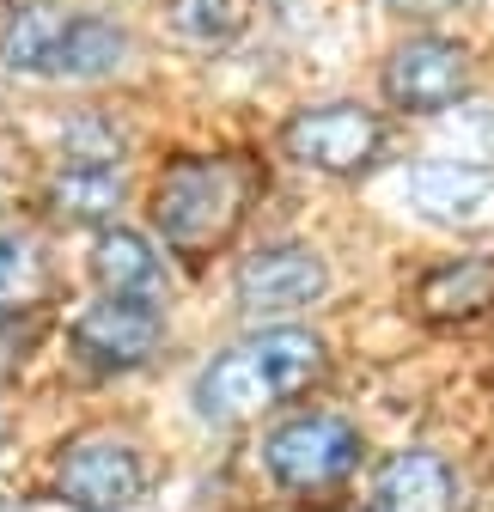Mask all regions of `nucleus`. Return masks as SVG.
Returning <instances> with one entry per match:
<instances>
[{"mask_svg":"<svg viewBox=\"0 0 494 512\" xmlns=\"http://www.w3.org/2000/svg\"><path fill=\"white\" fill-rule=\"evenodd\" d=\"M92 275H98V287L110 299H153L159 281H165L153 244L141 232H122V226L116 232H98V244H92Z\"/></svg>","mask_w":494,"mask_h":512,"instance_id":"obj_12","label":"nucleus"},{"mask_svg":"<svg viewBox=\"0 0 494 512\" xmlns=\"http://www.w3.org/2000/svg\"><path fill=\"white\" fill-rule=\"evenodd\" d=\"M403 196L421 220L440 226H494V171L470 159H427L403 177Z\"/></svg>","mask_w":494,"mask_h":512,"instance_id":"obj_6","label":"nucleus"},{"mask_svg":"<svg viewBox=\"0 0 494 512\" xmlns=\"http://www.w3.org/2000/svg\"><path fill=\"white\" fill-rule=\"evenodd\" d=\"M281 147L312 165V171H330V177H354L379 159L385 147V128L373 110L360 104H318V110H299L287 128H281Z\"/></svg>","mask_w":494,"mask_h":512,"instance_id":"obj_3","label":"nucleus"},{"mask_svg":"<svg viewBox=\"0 0 494 512\" xmlns=\"http://www.w3.org/2000/svg\"><path fill=\"white\" fill-rule=\"evenodd\" d=\"M324 372V342L312 330H263L251 342L226 348L214 366H202L196 378V415L202 421H251L275 403H287L293 391H305Z\"/></svg>","mask_w":494,"mask_h":512,"instance_id":"obj_1","label":"nucleus"},{"mask_svg":"<svg viewBox=\"0 0 494 512\" xmlns=\"http://www.w3.org/2000/svg\"><path fill=\"white\" fill-rule=\"evenodd\" d=\"M354 464H360V433L336 415H299V421L275 427V439H269V476L299 494L342 482Z\"/></svg>","mask_w":494,"mask_h":512,"instance_id":"obj_4","label":"nucleus"},{"mask_svg":"<svg viewBox=\"0 0 494 512\" xmlns=\"http://www.w3.org/2000/svg\"><path fill=\"white\" fill-rule=\"evenodd\" d=\"M116 202H122V171L116 165H68V171H55V183H49V214L68 220V226L110 220Z\"/></svg>","mask_w":494,"mask_h":512,"instance_id":"obj_14","label":"nucleus"},{"mask_svg":"<svg viewBox=\"0 0 494 512\" xmlns=\"http://www.w3.org/2000/svg\"><path fill=\"white\" fill-rule=\"evenodd\" d=\"M470 86V55L446 37H409L391 61H385V98L397 110L434 116L446 104H458Z\"/></svg>","mask_w":494,"mask_h":512,"instance_id":"obj_5","label":"nucleus"},{"mask_svg":"<svg viewBox=\"0 0 494 512\" xmlns=\"http://www.w3.org/2000/svg\"><path fill=\"white\" fill-rule=\"evenodd\" d=\"M251 196H257V171L244 159H177L153 189V220L177 256L202 263L238 232Z\"/></svg>","mask_w":494,"mask_h":512,"instance_id":"obj_2","label":"nucleus"},{"mask_svg":"<svg viewBox=\"0 0 494 512\" xmlns=\"http://www.w3.org/2000/svg\"><path fill=\"white\" fill-rule=\"evenodd\" d=\"M421 305L440 324H470L494 305V256H458V263L434 269L421 281Z\"/></svg>","mask_w":494,"mask_h":512,"instance_id":"obj_13","label":"nucleus"},{"mask_svg":"<svg viewBox=\"0 0 494 512\" xmlns=\"http://www.w3.org/2000/svg\"><path fill=\"white\" fill-rule=\"evenodd\" d=\"M159 336H165V324H159V311H153L147 299H110V293L74 324V348H80L92 366H104V372L141 366V360L159 348Z\"/></svg>","mask_w":494,"mask_h":512,"instance_id":"obj_8","label":"nucleus"},{"mask_svg":"<svg viewBox=\"0 0 494 512\" xmlns=\"http://www.w3.org/2000/svg\"><path fill=\"white\" fill-rule=\"evenodd\" d=\"M37 281H43V269H37L31 238L0 232V299H31V293H37Z\"/></svg>","mask_w":494,"mask_h":512,"instance_id":"obj_17","label":"nucleus"},{"mask_svg":"<svg viewBox=\"0 0 494 512\" xmlns=\"http://www.w3.org/2000/svg\"><path fill=\"white\" fill-rule=\"evenodd\" d=\"M373 512H452V470L434 452H397L373 482Z\"/></svg>","mask_w":494,"mask_h":512,"instance_id":"obj_10","label":"nucleus"},{"mask_svg":"<svg viewBox=\"0 0 494 512\" xmlns=\"http://www.w3.org/2000/svg\"><path fill=\"white\" fill-rule=\"evenodd\" d=\"M61 494L80 512H122L141 494V464L122 439H86L61 458Z\"/></svg>","mask_w":494,"mask_h":512,"instance_id":"obj_9","label":"nucleus"},{"mask_svg":"<svg viewBox=\"0 0 494 512\" xmlns=\"http://www.w3.org/2000/svg\"><path fill=\"white\" fill-rule=\"evenodd\" d=\"M0 512H31V506H19V500H0Z\"/></svg>","mask_w":494,"mask_h":512,"instance_id":"obj_18","label":"nucleus"},{"mask_svg":"<svg viewBox=\"0 0 494 512\" xmlns=\"http://www.w3.org/2000/svg\"><path fill=\"white\" fill-rule=\"evenodd\" d=\"M330 287V269L318 263L305 244H275V250H257L251 263L238 269V305L251 317H281V311H299L312 305L318 293Z\"/></svg>","mask_w":494,"mask_h":512,"instance_id":"obj_7","label":"nucleus"},{"mask_svg":"<svg viewBox=\"0 0 494 512\" xmlns=\"http://www.w3.org/2000/svg\"><path fill=\"white\" fill-rule=\"evenodd\" d=\"M171 31L190 49H226L244 31V0H171Z\"/></svg>","mask_w":494,"mask_h":512,"instance_id":"obj_16","label":"nucleus"},{"mask_svg":"<svg viewBox=\"0 0 494 512\" xmlns=\"http://www.w3.org/2000/svg\"><path fill=\"white\" fill-rule=\"evenodd\" d=\"M61 31H68V13L55 0H19L7 25H0V61L13 74H55Z\"/></svg>","mask_w":494,"mask_h":512,"instance_id":"obj_11","label":"nucleus"},{"mask_svg":"<svg viewBox=\"0 0 494 512\" xmlns=\"http://www.w3.org/2000/svg\"><path fill=\"white\" fill-rule=\"evenodd\" d=\"M122 55H129L122 25H110V19H68L61 49H55V74H68V80H104L110 68H122Z\"/></svg>","mask_w":494,"mask_h":512,"instance_id":"obj_15","label":"nucleus"}]
</instances>
